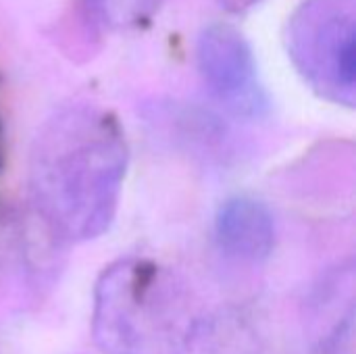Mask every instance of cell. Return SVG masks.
Returning a JSON list of instances; mask_svg holds the SVG:
<instances>
[{
  "mask_svg": "<svg viewBox=\"0 0 356 354\" xmlns=\"http://www.w3.org/2000/svg\"><path fill=\"white\" fill-rule=\"evenodd\" d=\"M355 0H305L288 23V52L311 88L353 106L356 90Z\"/></svg>",
  "mask_w": 356,
  "mask_h": 354,
  "instance_id": "cell-3",
  "label": "cell"
},
{
  "mask_svg": "<svg viewBox=\"0 0 356 354\" xmlns=\"http://www.w3.org/2000/svg\"><path fill=\"white\" fill-rule=\"evenodd\" d=\"M257 2L259 0H219V4L229 8V10H244V8H250Z\"/></svg>",
  "mask_w": 356,
  "mask_h": 354,
  "instance_id": "cell-7",
  "label": "cell"
},
{
  "mask_svg": "<svg viewBox=\"0 0 356 354\" xmlns=\"http://www.w3.org/2000/svg\"><path fill=\"white\" fill-rule=\"evenodd\" d=\"M129 150L119 121L88 102L54 111L38 129L27 163L31 204L67 244L102 236L119 209Z\"/></svg>",
  "mask_w": 356,
  "mask_h": 354,
  "instance_id": "cell-1",
  "label": "cell"
},
{
  "mask_svg": "<svg viewBox=\"0 0 356 354\" xmlns=\"http://www.w3.org/2000/svg\"><path fill=\"white\" fill-rule=\"evenodd\" d=\"M198 328V303L173 269L127 257L100 273L92 334L106 354H188Z\"/></svg>",
  "mask_w": 356,
  "mask_h": 354,
  "instance_id": "cell-2",
  "label": "cell"
},
{
  "mask_svg": "<svg viewBox=\"0 0 356 354\" xmlns=\"http://www.w3.org/2000/svg\"><path fill=\"white\" fill-rule=\"evenodd\" d=\"M86 10L108 29H131L150 21L163 0H81Z\"/></svg>",
  "mask_w": 356,
  "mask_h": 354,
  "instance_id": "cell-6",
  "label": "cell"
},
{
  "mask_svg": "<svg viewBox=\"0 0 356 354\" xmlns=\"http://www.w3.org/2000/svg\"><path fill=\"white\" fill-rule=\"evenodd\" d=\"M219 250L240 263H263L275 246V221L265 202L254 198L227 200L215 219Z\"/></svg>",
  "mask_w": 356,
  "mask_h": 354,
  "instance_id": "cell-5",
  "label": "cell"
},
{
  "mask_svg": "<svg viewBox=\"0 0 356 354\" xmlns=\"http://www.w3.org/2000/svg\"><path fill=\"white\" fill-rule=\"evenodd\" d=\"M200 75L211 94L238 117H261L267 96L259 81L250 44L229 25H211L198 38Z\"/></svg>",
  "mask_w": 356,
  "mask_h": 354,
  "instance_id": "cell-4",
  "label": "cell"
}]
</instances>
